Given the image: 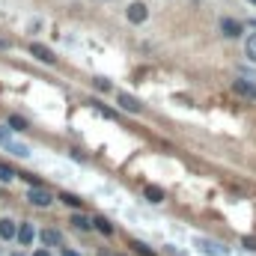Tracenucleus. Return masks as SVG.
<instances>
[{
  "instance_id": "obj_5",
  "label": "nucleus",
  "mask_w": 256,
  "mask_h": 256,
  "mask_svg": "<svg viewBox=\"0 0 256 256\" xmlns=\"http://www.w3.org/2000/svg\"><path fill=\"white\" fill-rule=\"evenodd\" d=\"M221 33L230 36V39H239V36L245 33V27H242V21H236V18H221Z\"/></svg>"
},
{
  "instance_id": "obj_3",
  "label": "nucleus",
  "mask_w": 256,
  "mask_h": 256,
  "mask_svg": "<svg viewBox=\"0 0 256 256\" xmlns=\"http://www.w3.org/2000/svg\"><path fill=\"white\" fill-rule=\"evenodd\" d=\"M116 104H119L125 113H140V110H143L140 98H137V95H131V92H116Z\"/></svg>"
},
{
  "instance_id": "obj_9",
  "label": "nucleus",
  "mask_w": 256,
  "mask_h": 256,
  "mask_svg": "<svg viewBox=\"0 0 256 256\" xmlns=\"http://www.w3.org/2000/svg\"><path fill=\"white\" fill-rule=\"evenodd\" d=\"M15 239H18V242H21L24 248H30V245H33V239H36V230H33V224H21V227H18V236H15Z\"/></svg>"
},
{
  "instance_id": "obj_19",
  "label": "nucleus",
  "mask_w": 256,
  "mask_h": 256,
  "mask_svg": "<svg viewBox=\"0 0 256 256\" xmlns=\"http://www.w3.org/2000/svg\"><path fill=\"white\" fill-rule=\"evenodd\" d=\"M9 131H12V128H0V146H6V143H12V137H9Z\"/></svg>"
},
{
  "instance_id": "obj_4",
  "label": "nucleus",
  "mask_w": 256,
  "mask_h": 256,
  "mask_svg": "<svg viewBox=\"0 0 256 256\" xmlns=\"http://www.w3.org/2000/svg\"><path fill=\"white\" fill-rule=\"evenodd\" d=\"M30 54H33L39 63H48V66H54V63H57V54H54L48 45H39V42H33V45H30Z\"/></svg>"
},
{
  "instance_id": "obj_8",
  "label": "nucleus",
  "mask_w": 256,
  "mask_h": 256,
  "mask_svg": "<svg viewBox=\"0 0 256 256\" xmlns=\"http://www.w3.org/2000/svg\"><path fill=\"white\" fill-rule=\"evenodd\" d=\"M15 236H18V224L9 221V218H0V239L3 242H12Z\"/></svg>"
},
{
  "instance_id": "obj_13",
  "label": "nucleus",
  "mask_w": 256,
  "mask_h": 256,
  "mask_svg": "<svg viewBox=\"0 0 256 256\" xmlns=\"http://www.w3.org/2000/svg\"><path fill=\"white\" fill-rule=\"evenodd\" d=\"M60 203H63V206H72V209H81V197H78V194H69V191L60 194Z\"/></svg>"
},
{
  "instance_id": "obj_6",
  "label": "nucleus",
  "mask_w": 256,
  "mask_h": 256,
  "mask_svg": "<svg viewBox=\"0 0 256 256\" xmlns=\"http://www.w3.org/2000/svg\"><path fill=\"white\" fill-rule=\"evenodd\" d=\"M143 197H146L152 206H158V203H164V197H167V194H164V188H161V185H146V188H143Z\"/></svg>"
},
{
  "instance_id": "obj_10",
  "label": "nucleus",
  "mask_w": 256,
  "mask_h": 256,
  "mask_svg": "<svg viewBox=\"0 0 256 256\" xmlns=\"http://www.w3.org/2000/svg\"><path fill=\"white\" fill-rule=\"evenodd\" d=\"M233 89H236L239 95L254 98V101H256V84H251V81H233Z\"/></svg>"
},
{
  "instance_id": "obj_17",
  "label": "nucleus",
  "mask_w": 256,
  "mask_h": 256,
  "mask_svg": "<svg viewBox=\"0 0 256 256\" xmlns=\"http://www.w3.org/2000/svg\"><path fill=\"white\" fill-rule=\"evenodd\" d=\"M6 149H9L12 155H18V158H27V155H30V149H27L24 143H6Z\"/></svg>"
},
{
  "instance_id": "obj_11",
  "label": "nucleus",
  "mask_w": 256,
  "mask_h": 256,
  "mask_svg": "<svg viewBox=\"0 0 256 256\" xmlns=\"http://www.w3.org/2000/svg\"><path fill=\"white\" fill-rule=\"evenodd\" d=\"M92 227H95V230H98L101 236H107V239H110V236L116 233V230H113V224H110L107 218H92Z\"/></svg>"
},
{
  "instance_id": "obj_12",
  "label": "nucleus",
  "mask_w": 256,
  "mask_h": 256,
  "mask_svg": "<svg viewBox=\"0 0 256 256\" xmlns=\"http://www.w3.org/2000/svg\"><path fill=\"white\" fill-rule=\"evenodd\" d=\"M72 224H75L78 230H92V218H86V215H81V212L72 215Z\"/></svg>"
},
{
  "instance_id": "obj_2",
  "label": "nucleus",
  "mask_w": 256,
  "mask_h": 256,
  "mask_svg": "<svg viewBox=\"0 0 256 256\" xmlns=\"http://www.w3.org/2000/svg\"><path fill=\"white\" fill-rule=\"evenodd\" d=\"M27 200H30L33 206H42V209H48V206L54 203V194H51V191H48L45 185H39V188H30Z\"/></svg>"
},
{
  "instance_id": "obj_25",
  "label": "nucleus",
  "mask_w": 256,
  "mask_h": 256,
  "mask_svg": "<svg viewBox=\"0 0 256 256\" xmlns=\"http://www.w3.org/2000/svg\"><path fill=\"white\" fill-rule=\"evenodd\" d=\"M248 3H254V6H256V0H248Z\"/></svg>"
},
{
  "instance_id": "obj_27",
  "label": "nucleus",
  "mask_w": 256,
  "mask_h": 256,
  "mask_svg": "<svg viewBox=\"0 0 256 256\" xmlns=\"http://www.w3.org/2000/svg\"><path fill=\"white\" fill-rule=\"evenodd\" d=\"M12 256H24V254H12Z\"/></svg>"
},
{
  "instance_id": "obj_24",
  "label": "nucleus",
  "mask_w": 256,
  "mask_h": 256,
  "mask_svg": "<svg viewBox=\"0 0 256 256\" xmlns=\"http://www.w3.org/2000/svg\"><path fill=\"white\" fill-rule=\"evenodd\" d=\"M33 256H51V254H48V251H42V248H39V251H36V254H33Z\"/></svg>"
},
{
  "instance_id": "obj_14",
  "label": "nucleus",
  "mask_w": 256,
  "mask_h": 256,
  "mask_svg": "<svg viewBox=\"0 0 256 256\" xmlns=\"http://www.w3.org/2000/svg\"><path fill=\"white\" fill-rule=\"evenodd\" d=\"M131 251H134L137 256H158L149 245H143V242H131Z\"/></svg>"
},
{
  "instance_id": "obj_7",
  "label": "nucleus",
  "mask_w": 256,
  "mask_h": 256,
  "mask_svg": "<svg viewBox=\"0 0 256 256\" xmlns=\"http://www.w3.org/2000/svg\"><path fill=\"white\" fill-rule=\"evenodd\" d=\"M39 239H42V245H45V248H60V245H63L60 230H42V233H39Z\"/></svg>"
},
{
  "instance_id": "obj_22",
  "label": "nucleus",
  "mask_w": 256,
  "mask_h": 256,
  "mask_svg": "<svg viewBox=\"0 0 256 256\" xmlns=\"http://www.w3.org/2000/svg\"><path fill=\"white\" fill-rule=\"evenodd\" d=\"M60 256H81V254H78V251H69V248H63V251H60Z\"/></svg>"
},
{
  "instance_id": "obj_20",
  "label": "nucleus",
  "mask_w": 256,
  "mask_h": 256,
  "mask_svg": "<svg viewBox=\"0 0 256 256\" xmlns=\"http://www.w3.org/2000/svg\"><path fill=\"white\" fill-rule=\"evenodd\" d=\"M242 245H245L248 251H256V239H254V236H245V242H242Z\"/></svg>"
},
{
  "instance_id": "obj_23",
  "label": "nucleus",
  "mask_w": 256,
  "mask_h": 256,
  "mask_svg": "<svg viewBox=\"0 0 256 256\" xmlns=\"http://www.w3.org/2000/svg\"><path fill=\"white\" fill-rule=\"evenodd\" d=\"M0 51H9V39H0Z\"/></svg>"
},
{
  "instance_id": "obj_18",
  "label": "nucleus",
  "mask_w": 256,
  "mask_h": 256,
  "mask_svg": "<svg viewBox=\"0 0 256 256\" xmlns=\"http://www.w3.org/2000/svg\"><path fill=\"white\" fill-rule=\"evenodd\" d=\"M15 176H18V173H15L9 164H3V161H0V182H12Z\"/></svg>"
},
{
  "instance_id": "obj_26",
  "label": "nucleus",
  "mask_w": 256,
  "mask_h": 256,
  "mask_svg": "<svg viewBox=\"0 0 256 256\" xmlns=\"http://www.w3.org/2000/svg\"><path fill=\"white\" fill-rule=\"evenodd\" d=\"M251 27H256V21H251Z\"/></svg>"
},
{
  "instance_id": "obj_16",
  "label": "nucleus",
  "mask_w": 256,
  "mask_h": 256,
  "mask_svg": "<svg viewBox=\"0 0 256 256\" xmlns=\"http://www.w3.org/2000/svg\"><path fill=\"white\" fill-rule=\"evenodd\" d=\"M9 128H12V131H24V128H27V119L18 116V113H12V116H9Z\"/></svg>"
},
{
  "instance_id": "obj_1",
  "label": "nucleus",
  "mask_w": 256,
  "mask_h": 256,
  "mask_svg": "<svg viewBox=\"0 0 256 256\" xmlns=\"http://www.w3.org/2000/svg\"><path fill=\"white\" fill-rule=\"evenodd\" d=\"M125 18H128L131 24H143V21L149 18V6H146L143 0H134V3H128V9H125Z\"/></svg>"
},
{
  "instance_id": "obj_15",
  "label": "nucleus",
  "mask_w": 256,
  "mask_h": 256,
  "mask_svg": "<svg viewBox=\"0 0 256 256\" xmlns=\"http://www.w3.org/2000/svg\"><path fill=\"white\" fill-rule=\"evenodd\" d=\"M245 54H248V60H254L256 63V33L248 36V42H245Z\"/></svg>"
},
{
  "instance_id": "obj_21",
  "label": "nucleus",
  "mask_w": 256,
  "mask_h": 256,
  "mask_svg": "<svg viewBox=\"0 0 256 256\" xmlns=\"http://www.w3.org/2000/svg\"><path fill=\"white\" fill-rule=\"evenodd\" d=\"M95 86H98V89H110V81H107V78H95Z\"/></svg>"
}]
</instances>
